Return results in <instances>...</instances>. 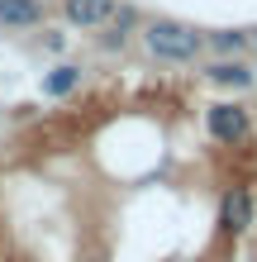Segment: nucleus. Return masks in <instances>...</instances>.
I'll use <instances>...</instances> for the list:
<instances>
[{
    "mask_svg": "<svg viewBox=\"0 0 257 262\" xmlns=\"http://www.w3.org/2000/svg\"><path fill=\"white\" fill-rule=\"evenodd\" d=\"M138 38H143V48L153 53L157 62H167V67H191V62H200V53H205V29H195L186 19H172V14L143 19Z\"/></svg>",
    "mask_w": 257,
    "mask_h": 262,
    "instance_id": "obj_1",
    "label": "nucleus"
},
{
    "mask_svg": "<svg viewBox=\"0 0 257 262\" xmlns=\"http://www.w3.org/2000/svg\"><path fill=\"white\" fill-rule=\"evenodd\" d=\"M205 134L215 138V143H224V148L248 143V138H252V115H248V105H238V100H215V105H205Z\"/></svg>",
    "mask_w": 257,
    "mask_h": 262,
    "instance_id": "obj_2",
    "label": "nucleus"
},
{
    "mask_svg": "<svg viewBox=\"0 0 257 262\" xmlns=\"http://www.w3.org/2000/svg\"><path fill=\"white\" fill-rule=\"evenodd\" d=\"M138 29H143L138 5H124V0H119V10L96 29V53H100V57H119V53H129V43L138 38Z\"/></svg>",
    "mask_w": 257,
    "mask_h": 262,
    "instance_id": "obj_3",
    "label": "nucleus"
},
{
    "mask_svg": "<svg viewBox=\"0 0 257 262\" xmlns=\"http://www.w3.org/2000/svg\"><path fill=\"white\" fill-rule=\"evenodd\" d=\"M252 220H257V195H252V186H243V181L224 186L219 191V229H224V238L248 234Z\"/></svg>",
    "mask_w": 257,
    "mask_h": 262,
    "instance_id": "obj_4",
    "label": "nucleus"
},
{
    "mask_svg": "<svg viewBox=\"0 0 257 262\" xmlns=\"http://www.w3.org/2000/svg\"><path fill=\"white\" fill-rule=\"evenodd\" d=\"M200 76H205L215 91H233V96H243V91L257 86V67H252V57H209Z\"/></svg>",
    "mask_w": 257,
    "mask_h": 262,
    "instance_id": "obj_5",
    "label": "nucleus"
},
{
    "mask_svg": "<svg viewBox=\"0 0 257 262\" xmlns=\"http://www.w3.org/2000/svg\"><path fill=\"white\" fill-rule=\"evenodd\" d=\"M48 24V0H0V34H34Z\"/></svg>",
    "mask_w": 257,
    "mask_h": 262,
    "instance_id": "obj_6",
    "label": "nucleus"
},
{
    "mask_svg": "<svg viewBox=\"0 0 257 262\" xmlns=\"http://www.w3.org/2000/svg\"><path fill=\"white\" fill-rule=\"evenodd\" d=\"M119 10V0H62V24L72 29H100Z\"/></svg>",
    "mask_w": 257,
    "mask_h": 262,
    "instance_id": "obj_7",
    "label": "nucleus"
},
{
    "mask_svg": "<svg viewBox=\"0 0 257 262\" xmlns=\"http://www.w3.org/2000/svg\"><path fill=\"white\" fill-rule=\"evenodd\" d=\"M81 62H67V57H57V62L43 72V96H53V100H62V96H72V91L81 86Z\"/></svg>",
    "mask_w": 257,
    "mask_h": 262,
    "instance_id": "obj_8",
    "label": "nucleus"
},
{
    "mask_svg": "<svg viewBox=\"0 0 257 262\" xmlns=\"http://www.w3.org/2000/svg\"><path fill=\"white\" fill-rule=\"evenodd\" d=\"M205 48L215 57H248L252 38H248V29H205Z\"/></svg>",
    "mask_w": 257,
    "mask_h": 262,
    "instance_id": "obj_9",
    "label": "nucleus"
},
{
    "mask_svg": "<svg viewBox=\"0 0 257 262\" xmlns=\"http://www.w3.org/2000/svg\"><path fill=\"white\" fill-rule=\"evenodd\" d=\"M43 48H48L53 57H62V53H67V34H62V29H48V24H43Z\"/></svg>",
    "mask_w": 257,
    "mask_h": 262,
    "instance_id": "obj_10",
    "label": "nucleus"
}]
</instances>
